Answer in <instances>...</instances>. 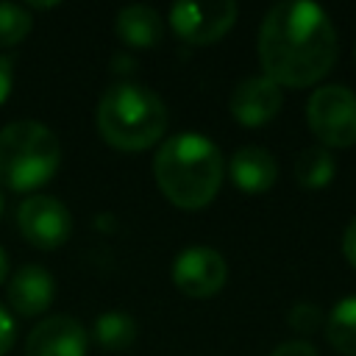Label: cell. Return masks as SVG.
I'll list each match as a JSON object with an SVG mask.
<instances>
[{"mask_svg":"<svg viewBox=\"0 0 356 356\" xmlns=\"http://www.w3.org/2000/svg\"><path fill=\"white\" fill-rule=\"evenodd\" d=\"M172 281L189 298H211L225 286L228 264L214 248L192 245L178 253L172 264Z\"/></svg>","mask_w":356,"mask_h":356,"instance_id":"cell-8","label":"cell"},{"mask_svg":"<svg viewBox=\"0 0 356 356\" xmlns=\"http://www.w3.org/2000/svg\"><path fill=\"white\" fill-rule=\"evenodd\" d=\"M114 31H117V36H120L128 47L150 50V47H156V44L161 42V36H164V19L159 17L156 8L142 6V3H134V6H125V8L117 11Z\"/></svg>","mask_w":356,"mask_h":356,"instance_id":"cell-13","label":"cell"},{"mask_svg":"<svg viewBox=\"0 0 356 356\" xmlns=\"http://www.w3.org/2000/svg\"><path fill=\"white\" fill-rule=\"evenodd\" d=\"M222 172L225 164L220 147L195 131L170 136L153 159L159 189L172 206L186 211L203 209L214 200L222 184Z\"/></svg>","mask_w":356,"mask_h":356,"instance_id":"cell-2","label":"cell"},{"mask_svg":"<svg viewBox=\"0 0 356 356\" xmlns=\"http://www.w3.org/2000/svg\"><path fill=\"white\" fill-rule=\"evenodd\" d=\"M281 86L275 81H270L267 75H250L245 81L236 83V89L231 92V117L248 128L264 125L270 122L278 111H281Z\"/></svg>","mask_w":356,"mask_h":356,"instance_id":"cell-10","label":"cell"},{"mask_svg":"<svg viewBox=\"0 0 356 356\" xmlns=\"http://www.w3.org/2000/svg\"><path fill=\"white\" fill-rule=\"evenodd\" d=\"M14 334H17V325H14V317L0 306V356H6L14 345Z\"/></svg>","mask_w":356,"mask_h":356,"instance_id":"cell-20","label":"cell"},{"mask_svg":"<svg viewBox=\"0 0 356 356\" xmlns=\"http://www.w3.org/2000/svg\"><path fill=\"white\" fill-rule=\"evenodd\" d=\"M236 14L239 8L231 0L175 3L170 8V25L189 44H214L234 28Z\"/></svg>","mask_w":356,"mask_h":356,"instance_id":"cell-7","label":"cell"},{"mask_svg":"<svg viewBox=\"0 0 356 356\" xmlns=\"http://www.w3.org/2000/svg\"><path fill=\"white\" fill-rule=\"evenodd\" d=\"M31 14L17 3H0V47H14L31 33Z\"/></svg>","mask_w":356,"mask_h":356,"instance_id":"cell-17","label":"cell"},{"mask_svg":"<svg viewBox=\"0 0 356 356\" xmlns=\"http://www.w3.org/2000/svg\"><path fill=\"white\" fill-rule=\"evenodd\" d=\"M6 295L17 314L36 317L50 309V303L56 298V281L42 264H22L8 278Z\"/></svg>","mask_w":356,"mask_h":356,"instance_id":"cell-11","label":"cell"},{"mask_svg":"<svg viewBox=\"0 0 356 356\" xmlns=\"http://www.w3.org/2000/svg\"><path fill=\"white\" fill-rule=\"evenodd\" d=\"M325 339L342 356H356V295L339 300L325 317Z\"/></svg>","mask_w":356,"mask_h":356,"instance_id":"cell-15","label":"cell"},{"mask_svg":"<svg viewBox=\"0 0 356 356\" xmlns=\"http://www.w3.org/2000/svg\"><path fill=\"white\" fill-rule=\"evenodd\" d=\"M6 278H8V256L0 248V284H6Z\"/></svg>","mask_w":356,"mask_h":356,"instance_id":"cell-23","label":"cell"},{"mask_svg":"<svg viewBox=\"0 0 356 356\" xmlns=\"http://www.w3.org/2000/svg\"><path fill=\"white\" fill-rule=\"evenodd\" d=\"M0 214H3V192H0Z\"/></svg>","mask_w":356,"mask_h":356,"instance_id":"cell-24","label":"cell"},{"mask_svg":"<svg viewBox=\"0 0 356 356\" xmlns=\"http://www.w3.org/2000/svg\"><path fill=\"white\" fill-rule=\"evenodd\" d=\"M289 325L298 331V334H314L325 325L323 320V309L314 306V303H295L289 309Z\"/></svg>","mask_w":356,"mask_h":356,"instance_id":"cell-18","label":"cell"},{"mask_svg":"<svg viewBox=\"0 0 356 356\" xmlns=\"http://www.w3.org/2000/svg\"><path fill=\"white\" fill-rule=\"evenodd\" d=\"M61 161L58 136L36 120H17L0 128V184L14 192L44 186Z\"/></svg>","mask_w":356,"mask_h":356,"instance_id":"cell-4","label":"cell"},{"mask_svg":"<svg viewBox=\"0 0 356 356\" xmlns=\"http://www.w3.org/2000/svg\"><path fill=\"white\" fill-rule=\"evenodd\" d=\"M334 172H337V161H334V156L323 145L306 147L295 159V181L300 186H306V189H323V186H328L331 178H334Z\"/></svg>","mask_w":356,"mask_h":356,"instance_id":"cell-16","label":"cell"},{"mask_svg":"<svg viewBox=\"0 0 356 356\" xmlns=\"http://www.w3.org/2000/svg\"><path fill=\"white\" fill-rule=\"evenodd\" d=\"M19 234L39 250L61 248L72 234V214L70 209L50 195H31L17 209Z\"/></svg>","mask_w":356,"mask_h":356,"instance_id":"cell-6","label":"cell"},{"mask_svg":"<svg viewBox=\"0 0 356 356\" xmlns=\"http://www.w3.org/2000/svg\"><path fill=\"white\" fill-rule=\"evenodd\" d=\"M342 253H345V259L356 267V217L348 222V228H345V234H342Z\"/></svg>","mask_w":356,"mask_h":356,"instance_id":"cell-22","label":"cell"},{"mask_svg":"<svg viewBox=\"0 0 356 356\" xmlns=\"http://www.w3.org/2000/svg\"><path fill=\"white\" fill-rule=\"evenodd\" d=\"M228 175L242 192L259 195V192H267L278 181V161L267 147L245 145L231 156Z\"/></svg>","mask_w":356,"mask_h":356,"instance_id":"cell-12","label":"cell"},{"mask_svg":"<svg viewBox=\"0 0 356 356\" xmlns=\"http://www.w3.org/2000/svg\"><path fill=\"white\" fill-rule=\"evenodd\" d=\"M353 53H356V50H353Z\"/></svg>","mask_w":356,"mask_h":356,"instance_id":"cell-25","label":"cell"},{"mask_svg":"<svg viewBox=\"0 0 356 356\" xmlns=\"http://www.w3.org/2000/svg\"><path fill=\"white\" fill-rule=\"evenodd\" d=\"M92 339L108 350V353H117V350H125L134 345L136 339V323L128 312H120V309H111V312H103L95 325H92Z\"/></svg>","mask_w":356,"mask_h":356,"instance_id":"cell-14","label":"cell"},{"mask_svg":"<svg viewBox=\"0 0 356 356\" xmlns=\"http://www.w3.org/2000/svg\"><path fill=\"white\" fill-rule=\"evenodd\" d=\"M259 61L278 86L303 89L325 78L337 61V31L309 0L275 3L259 28Z\"/></svg>","mask_w":356,"mask_h":356,"instance_id":"cell-1","label":"cell"},{"mask_svg":"<svg viewBox=\"0 0 356 356\" xmlns=\"http://www.w3.org/2000/svg\"><path fill=\"white\" fill-rule=\"evenodd\" d=\"M306 120L323 147H350L356 142V92L342 83H325L312 92Z\"/></svg>","mask_w":356,"mask_h":356,"instance_id":"cell-5","label":"cell"},{"mask_svg":"<svg viewBox=\"0 0 356 356\" xmlns=\"http://www.w3.org/2000/svg\"><path fill=\"white\" fill-rule=\"evenodd\" d=\"M95 122L111 147L139 153L156 145L167 131V106L153 89L117 81L100 95Z\"/></svg>","mask_w":356,"mask_h":356,"instance_id":"cell-3","label":"cell"},{"mask_svg":"<svg viewBox=\"0 0 356 356\" xmlns=\"http://www.w3.org/2000/svg\"><path fill=\"white\" fill-rule=\"evenodd\" d=\"M89 334L67 314L44 317L25 339V356H86Z\"/></svg>","mask_w":356,"mask_h":356,"instance_id":"cell-9","label":"cell"},{"mask_svg":"<svg viewBox=\"0 0 356 356\" xmlns=\"http://www.w3.org/2000/svg\"><path fill=\"white\" fill-rule=\"evenodd\" d=\"M11 83H14V70L11 61L6 56H0V106L6 103V97L11 95Z\"/></svg>","mask_w":356,"mask_h":356,"instance_id":"cell-21","label":"cell"},{"mask_svg":"<svg viewBox=\"0 0 356 356\" xmlns=\"http://www.w3.org/2000/svg\"><path fill=\"white\" fill-rule=\"evenodd\" d=\"M270 356H317V348L306 339H289V342H281Z\"/></svg>","mask_w":356,"mask_h":356,"instance_id":"cell-19","label":"cell"}]
</instances>
